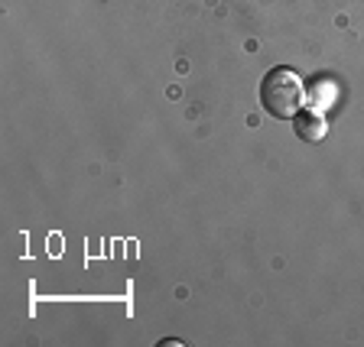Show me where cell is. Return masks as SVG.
Returning a JSON list of instances; mask_svg holds the SVG:
<instances>
[{
    "mask_svg": "<svg viewBox=\"0 0 364 347\" xmlns=\"http://www.w3.org/2000/svg\"><path fill=\"white\" fill-rule=\"evenodd\" d=\"M260 104H264L267 114L280 117V121L296 117V111L303 107V82H299L293 68L280 65L267 72L264 84H260Z\"/></svg>",
    "mask_w": 364,
    "mask_h": 347,
    "instance_id": "cell-1",
    "label": "cell"
},
{
    "mask_svg": "<svg viewBox=\"0 0 364 347\" xmlns=\"http://www.w3.org/2000/svg\"><path fill=\"white\" fill-rule=\"evenodd\" d=\"M293 127H296V133L303 136L306 143H318V140H326V133H328V127H326V117L318 111H296V117H293Z\"/></svg>",
    "mask_w": 364,
    "mask_h": 347,
    "instance_id": "cell-2",
    "label": "cell"
}]
</instances>
